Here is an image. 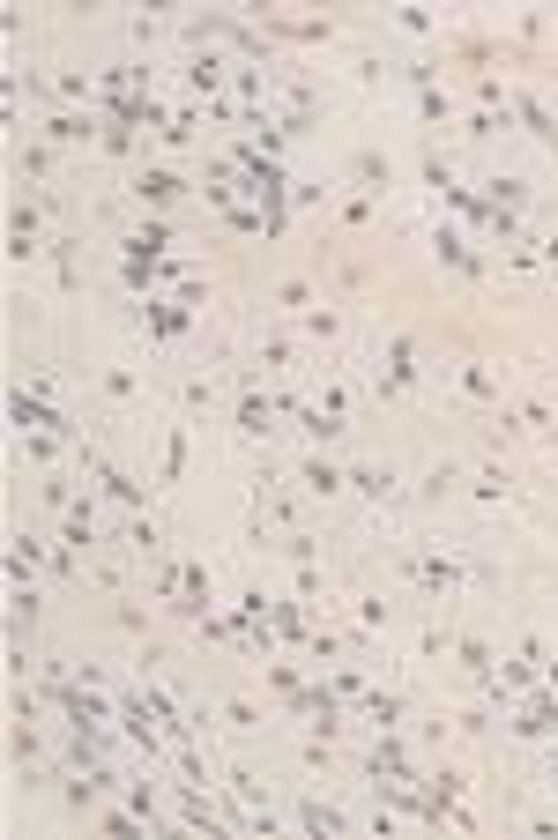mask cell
I'll return each mask as SVG.
<instances>
[{"instance_id":"cell-2","label":"cell","mask_w":558,"mask_h":840,"mask_svg":"<svg viewBox=\"0 0 558 840\" xmlns=\"http://www.w3.org/2000/svg\"><path fill=\"white\" fill-rule=\"evenodd\" d=\"M462 662H469V669L484 677V669H491V647H484V640H462Z\"/></svg>"},{"instance_id":"cell-1","label":"cell","mask_w":558,"mask_h":840,"mask_svg":"<svg viewBox=\"0 0 558 840\" xmlns=\"http://www.w3.org/2000/svg\"><path fill=\"white\" fill-rule=\"evenodd\" d=\"M172 194H179L172 172H142V201H172Z\"/></svg>"}]
</instances>
